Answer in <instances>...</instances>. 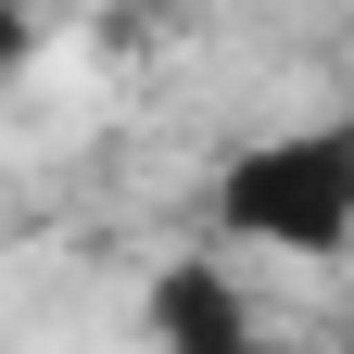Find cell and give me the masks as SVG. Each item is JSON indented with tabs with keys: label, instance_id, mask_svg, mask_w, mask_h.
Returning a JSON list of instances; mask_svg holds the SVG:
<instances>
[{
	"label": "cell",
	"instance_id": "1",
	"mask_svg": "<svg viewBox=\"0 0 354 354\" xmlns=\"http://www.w3.org/2000/svg\"><path fill=\"white\" fill-rule=\"evenodd\" d=\"M215 228L253 241V253H354V114H317V127H279L215 165Z\"/></svg>",
	"mask_w": 354,
	"mask_h": 354
},
{
	"label": "cell",
	"instance_id": "2",
	"mask_svg": "<svg viewBox=\"0 0 354 354\" xmlns=\"http://www.w3.org/2000/svg\"><path fill=\"white\" fill-rule=\"evenodd\" d=\"M152 354H266L253 317H241V291H228V266H165L152 279Z\"/></svg>",
	"mask_w": 354,
	"mask_h": 354
},
{
	"label": "cell",
	"instance_id": "3",
	"mask_svg": "<svg viewBox=\"0 0 354 354\" xmlns=\"http://www.w3.org/2000/svg\"><path fill=\"white\" fill-rule=\"evenodd\" d=\"M13 51H26V13H13V0H0V64H13Z\"/></svg>",
	"mask_w": 354,
	"mask_h": 354
},
{
	"label": "cell",
	"instance_id": "4",
	"mask_svg": "<svg viewBox=\"0 0 354 354\" xmlns=\"http://www.w3.org/2000/svg\"><path fill=\"white\" fill-rule=\"evenodd\" d=\"M279 354H317V342H279Z\"/></svg>",
	"mask_w": 354,
	"mask_h": 354
}]
</instances>
